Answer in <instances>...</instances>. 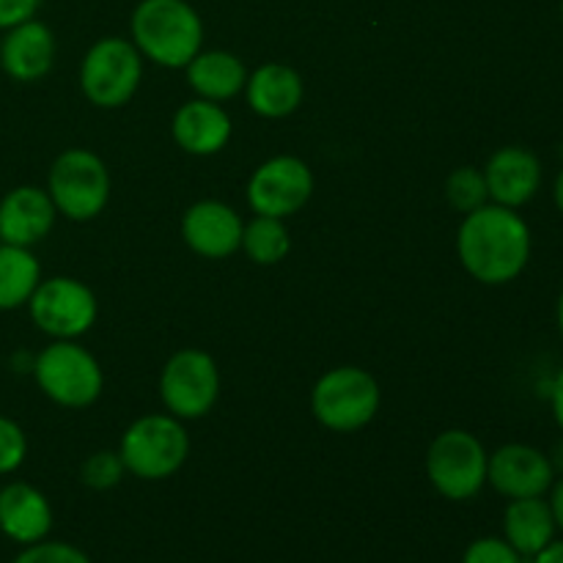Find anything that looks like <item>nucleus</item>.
I'll return each mask as SVG.
<instances>
[{
	"instance_id": "30",
	"label": "nucleus",
	"mask_w": 563,
	"mask_h": 563,
	"mask_svg": "<svg viewBox=\"0 0 563 563\" xmlns=\"http://www.w3.org/2000/svg\"><path fill=\"white\" fill-rule=\"evenodd\" d=\"M550 407H553V418L563 434V366H561V372L555 374L553 388H550Z\"/></svg>"
},
{
	"instance_id": "12",
	"label": "nucleus",
	"mask_w": 563,
	"mask_h": 563,
	"mask_svg": "<svg viewBox=\"0 0 563 563\" xmlns=\"http://www.w3.org/2000/svg\"><path fill=\"white\" fill-rule=\"evenodd\" d=\"M555 482L550 454L526 443H506L487 462V484L509 500L544 498Z\"/></svg>"
},
{
	"instance_id": "24",
	"label": "nucleus",
	"mask_w": 563,
	"mask_h": 563,
	"mask_svg": "<svg viewBox=\"0 0 563 563\" xmlns=\"http://www.w3.org/2000/svg\"><path fill=\"white\" fill-rule=\"evenodd\" d=\"M445 198H449L451 209H456L462 214L489 203L484 170L473 168V165H462V168L451 170V176L445 179Z\"/></svg>"
},
{
	"instance_id": "33",
	"label": "nucleus",
	"mask_w": 563,
	"mask_h": 563,
	"mask_svg": "<svg viewBox=\"0 0 563 563\" xmlns=\"http://www.w3.org/2000/svg\"><path fill=\"white\" fill-rule=\"evenodd\" d=\"M553 198H555V207H559V212L563 214V168L559 170V176H555V187H553Z\"/></svg>"
},
{
	"instance_id": "21",
	"label": "nucleus",
	"mask_w": 563,
	"mask_h": 563,
	"mask_svg": "<svg viewBox=\"0 0 563 563\" xmlns=\"http://www.w3.org/2000/svg\"><path fill=\"white\" fill-rule=\"evenodd\" d=\"M185 69L192 91L209 102H225V99H234L236 93L245 91L247 69L229 49L198 53Z\"/></svg>"
},
{
	"instance_id": "15",
	"label": "nucleus",
	"mask_w": 563,
	"mask_h": 563,
	"mask_svg": "<svg viewBox=\"0 0 563 563\" xmlns=\"http://www.w3.org/2000/svg\"><path fill=\"white\" fill-rule=\"evenodd\" d=\"M53 198L47 190L33 185L14 187L0 198V242L16 247H33L55 225Z\"/></svg>"
},
{
	"instance_id": "14",
	"label": "nucleus",
	"mask_w": 563,
	"mask_h": 563,
	"mask_svg": "<svg viewBox=\"0 0 563 563\" xmlns=\"http://www.w3.org/2000/svg\"><path fill=\"white\" fill-rule=\"evenodd\" d=\"M542 159L522 146L498 148L484 168L489 201L509 209H520L533 201L542 187Z\"/></svg>"
},
{
	"instance_id": "6",
	"label": "nucleus",
	"mask_w": 563,
	"mask_h": 563,
	"mask_svg": "<svg viewBox=\"0 0 563 563\" xmlns=\"http://www.w3.org/2000/svg\"><path fill=\"white\" fill-rule=\"evenodd\" d=\"M379 385L366 368L339 366L319 377L311 394L313 418L330 432H357L379 410Z\"/></svg>"
},
{
	"instance_id": "20",
	"label": "nucleus",
	"mask_w": 563,
	"mask_h": 563,
	"mask_svg": "<svg viewBox=\"0 0 563 563\" xmlns=\"http://www.w3.org/2000/svg\"><path fill=\"white\" fill-rule=\"evenodd\" d=\"M559 533L553 509L548 498H520L509 500L504 511V539L531 561L533 555L542 553Z\"/></svg>"
},
{
	"instance_id": "19",
	"label": "nucleus",
	"mask_w": 563,
	"mask_h": 563,
	"mask_svg": "<svg viewBox=\"0 0 563 563\" xmlns=\"http://www.w3.org/2000/svg\"><path fill=\"white\" fill-rule=\"evenodd\" d=\"M247 104L262 119H286L295 113L306 97L300 71L286 64H264L245 82Z\"/></svg>"
},
{
	"instance_id": "31",
	"label": "nucleus",
	"mask_w": 563,
	"mask_h": 563,
	"mask_svg": "<svg viewBox=\"0 0 563 563\" xmlns=\"http://www.w3.org/2000/svg\"><path fill=\"white\" fill-rule=\"evenodd\" d=\"M550 509H553V517H555V526H559V531L563 533V476L555 478L553 487H550Z\"/></svg>"
},
{
	"instance_id": "5",
	"label": "nucleus",
	"mask_w": 563,
	"mask_h": 563,
	"mask_svg": "<svg viewBox=\"0 0 563 563\" xmlns=\"http://www.w3.org/2000/svg\"><path fill=\"white\" fill-rule=\"evenodd\" d=\"M126 473L143 482L170 478L190 454V438L174 416H143L124 432L119 445Z\"/></svg>"
},
{
	"instance_id": "26",
	"label": "nucleus",
	"mask_w": 563,
	"mask_h": 563,
	"mask_svg": "<svg viewBox=\"0 0 563 563\" xmlns=\"http://www.w3.org/2000/svg\"><path fill=\"white\" fill-rule=\"evenodd\" d=\"M11 563H91V561H88V555L82 553L80 548H75V544L47 542V539H42V542L36 544H25L22 553Z\"/></svg>"
},
{
	"instance_id": "32",
	"label": "nucleus",
	"mask_w": 563,
	"mask_h": 563,
	"mask_svg": "<svg viewBox=\"0 0 563 563\" xmlns=\"http://www.w3.org/2000/svg\"><path fill=\"white\" fill-rule=\"evenodd\" d=\"M531 563H563V539H553L542 553H537Z\"/></svg>"
},
{
	"instance_id": "23",
	"label": "nucleus",
	"mask_w": 563,
	"mask_h": 563,
	"mask_svg": "<svg viewBox=\"0 0 563 563\" xmlns=\"http://www.w3.org/2000/svg\"><path fill=\"white\" fill-rule=\"evenodd\" d=\"M242 251L247 253L251 262L262 264V267H273V264L284 262L289 256V229L284 225V220L256 214L251 223H245V231H242Z\"/></svg>"
},
{
	"instance_id": "16",
	"label": "nucleus",
	"mask_w": 563,
	"mask_h": 563,
	"mask_svg": "<svg viewBox=\"0 0 563 563\" xmlns=\"http://www.w3.org/2000/svg\"><path fill=\"white\" fill-rule=\"evenodd\" d=\"M55 36L44 22L33 20L9 27L0 42V69L16 82H36L53 69Z\"/></svg>"
},
{
	"instance_id": "25",
	"label": "nucleus",
	"mask_w": 563,
	"mask_h": 563,
	"mask_svg": "<svg viewBox=\"0 0 563 563\" xmlns=\"http://www.w3.org/2000/svg\"><path fill=\"white\" fill-rule=\"evenodd\" d=\"M126 467L121 462L119 451H97V454L88 456L80 467V478L86 487L104 493V489H113L115 484L124 478Z\"/></svg>"
},
{
	"instance_id": "27",
	"label": "nucleus",
	"mask_w": 563,
	"mask_h": 563,
	"mask_svg": "<svg viewBox=\"0 0 563 563\" xmlns=\"http://www.w3.org/2000/svg\"><path fill=\"white\" fill-rule=\"evenodd\" d=\"M27 438L22 427L11 418L0 416V476H9L25 462Z\"/></svg>"
},
{
	"instance_id": "9",
	"label": "nucleus",
	"mask_w": 563,
	"mask_h": 563,
	"mask_svg": "<svg viewBox=\"0 0 563 563\" xmlns=\"http://www.w3.org/2000/svg\"><path fill=\"white\" fill-rule=\"evenodd\" d=\"M159 396L165 410L179 421H196L212 412L220 396L218 363L203 350H179L159 374Z\"/></svg>"
},
{
	"instance_id": "35",
	"label": "nucleus",
	"mask_w": 563,
	"mask_h": 563,
	"mask_svg": "<svg viewBox=\"0 0 563 563\" xmlns=\"http://www.w3.org/2000/svg\"><path fill=\"white\" fill-rule=\"evenodd\" d=\"M555 319H559V333H561V339H563V291H561V297H559V306H555Z\"/></svg>"
},
{
	"instance_id": "18",
	"label": "nucleus",
	"mask_w": 563,
	"mask_h": 563,
	"mask_svg": "<svg viewBox=\"0 0 563 563\" xmlns=\"http://www.w3.org/2000/svg\"><path fill=\"white\" fill-rule=\"evenodd\" d=\"M170 132H174V141L179 143V148H185L187 154L209 157V154H218L229 146L234 126H231V115L218 102L198 97L176 110Z\"/></svg>"
},
{
	"instance_id": "28",
	"label": "nucleus",
	"mask_w": 563,
	"mask_h": 563,
	"mask_svg": "<svg viewBox=\"0 0 563 563\" xmlns=\"http://www.w3.org/2000/svg\"><path fill=\"white\" fill-rule=\"evenodd\" d=\"M462 563H528L506 539L484 537L467 544Z\"/></svg>"
},
{
	"instance_id": "3",
	"label": "nucleus",
	"mask_w": 563,
	"mask_h": 563,
	"mask_svg": "<svg viewBox=\"0 0 563 563\" xmlns=\"http://www.w3.org/2000/svg\"><path fill=\"white\" fill-rule=\"evenodd\" d=\"M33 377L42 394L55 405L82 410L102 396L104 374L97 357L77 341H60L44 346L33 363Z\"/></svg>"
},
{
	"instance_id": "29",
	"label": "nucleus",
	"mask_w": 563,
	"mask_h": 563,
	"mask_svg": "<svg viewBox=\"0 0 563 563\" xmlns=\"http://www.w3.org/2000/svg\"><path fill=\"white\" fill-rule=\"evenodd\" d=\"M42 5V0H0V31L20 25V22L33 20Z\"/></svg>"
},
{
	"instance_id": "11",
	"label": "nucleus",
	"mask_w": 563,
	"mask_h": 563,
	"mask_svg": "<svg viewBox=\"0 0 563 563\" xmlns=\"http://www.w3.org/2000/svg\"><path fill=\"white\" fill-rule=\"evenodd\" d=\"M313 196V174L300 157L280 154L253 170L247 181V203L264 218H291Z\"/></svg>"
},
{
	"instance_id": "2",
	"label": "nucleus",
	"mask_w": 563,
	"mask_h": 563,
	"mask_svg": "<svg viewBox=\"0 0 563 563\" xmlns=\"http://www.w3.org/2000/svg\"><path fill=\"white\" fill-rule=\"evenodd\" d=\"M132 44L165 69H185L203 44V22L187 0H141L132 11Z\"/></svg>"
},
{
	"instance_id": "22",
	"label": "nucleus",
	"mask_w": 563,
	"mask_h": 563,
	"mask_svg": "<svg viewBox=\"0 0 563 563\" xmlns=\"http://www.w3.org/2000/svg\"><path fill=\"white\" fill-rule=\"evenodd\" d=\"M38 284H42V264L31 247L0 242V311L27 306Z\"/></svg>"
},
{
	"instance_id": "17",
	"label": "nucleus",
	"mask_w": 563,
	"mask_h": 563,
	"mask_svg": "<svg viewBox=\"0 0 563 563\" xmlns=\"http://www.w3.org/2000/svg\"><path fill=\"white\" fill-rule=\"evenodd\" d=\"M53 531V506L42 489L11 482L0 489V533L16 544H36Z\"/></svg>"
},
{
	"instance_id": "36",
	"label": "nucleus",
	"mask_w": 563,
	"mask_h": 563,
	"mask_svg": "<svg viewBox=\"0 0 563 563\" xmlns=\"http://www.w3.org/2000/svg\"><path fill=\"white\" fill-rule=\"evenodd\" d=\"M561 20H563V0H561Z\"/></svg>"
},
{
	"instance_id": "13",
	"label": "nucleus",
	"mask_w": 563,
	"mask_h": 563,
	"mask_svg": "<svg viewBox=\"0 0 563 563\" xmlns=\"http://www.w3.org/2000/svg\"><path fill=\"white\" fill-rule=\"evenodd\" d=\"M242 231V218L223 201H198L181 218L187 247L203 258H229L240 251Z\"/></svg>"
},
{
	"instance_id": "34",
	"label": "nucleus",
	"mask_w": 563,
	"mask_h": 563,
	"mask_svg": "<svg viewBox=\"0 0 563 563\" xmlns=\"http://www.w3.org/2000/svg\"><path fill=\"white\" fill-rule=\"evenodd\" d=\"M555 451H559V454H553V456H550V462H553L555 473H559V471H561V476H563V443H561V445H559V449H555Z\"/></svg>"
},
{
	"instance_id": "1",
	"label": "nucleus",
	"mask_w": 563,
	"mask_h": 563,
	"mask_svg": "<svg viewBox=\"0 0 563 563\" xmlns=\"http://www.w3.org/2000/svg\"><path fill=\"white\" fill-rule=\"evenodd\" d=\"M531 229L517 209L484 203L465 214L456 231V253L471 278L487 286L511 284L531 262Z\"/></svg>"
},
{
	"instance_id": "7",
	"label": "nucleus",
	"mask_w": 563,
	"mask_h": 563,
	"mask_svg": "<svg viewBox=\"0 0 563 563\" xmlns=\"http://www.w3.org/2000/svg\"><path fill=\"white\" fill-rule=\"evenodd\" d=\"M143 80V55L121 36L99 38L91 44L80 66L82 97L104 110L121 108L135 97Z\"/></svg>"
},
{
	"instance_id": "8",
	"label": "nucleus",
	"mask_w": 563,
	"mask_h": 563,
	"mask_svg": "<svg viewBox=\"0 0 563 563\" xmlns=\"http://www.w3.org/2000/svg\"><path fill=\"white\" fill-rule=\"evenodd\" d=\"M489 454L476 434L445 429L427 451V476L445 500H473L487 484Z\"/></svg>"
},
{
	"instance_id": "10",
	"label": "nucleus",
	"mask_w": 563,
	"mask_h": 563,
	"mask_svg": "<svg viewBox=\"0 0 563 563\" xmlns=\"http://www.w3.org/2000/svg\"><path fill=\"white\" fill-rule=\"evenodd\" d=\"M31 319L49 339L75 341L93 328L97 322V297L82 280L58 278L42 280L27 300Z\"/></svg>"
},
{
	"instance_id": "4",
	"label": "nucleus",
	"mask_w": 563,
	"mask_h": 563,
	"mask_svg": "<svg viewBox=\"0 0 563 563\" xmlns=\"http://www.w3.org/2000/svg\"><path fill=\"white\" fill-rule=\"evenodd\" d=\"M47 192L64 218L75 223L93 220L110 201L108 165L91 148H66L49 168Z\"/></svg>"
}]
</instances>
